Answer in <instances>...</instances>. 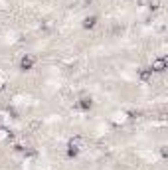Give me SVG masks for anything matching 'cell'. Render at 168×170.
Listing matches in <instances>:
<instances>
[{"label":"cell","mask_w":168,"mask_h":170,"mask_svg":"<svg viewBox=\"0 0 168 170\" xmlns=\"http://www.w3.org/2000/svg\"><path fill=\"white\" fill-rule=\"evenodd\" d=\"M164 67H166L164 57H160V59H156V61L152 63V71H164Z\"/></svg>","instance_id":"cell-1"},{"label":"cell","mask_w":168,"mask_h":170,"mask_svg":"<svg viewBox=\"0 0 168 170\" xmlns=\"http://www.w3.org/2000/svg\"><path fill=\"white\" fill-rule=\"evenodd\" d=\"M32 63H34L32 57H24V59H22V67L24 69H30V67H32Z\"/></svg>","instance_id":"cell-2"}]
</instances>
